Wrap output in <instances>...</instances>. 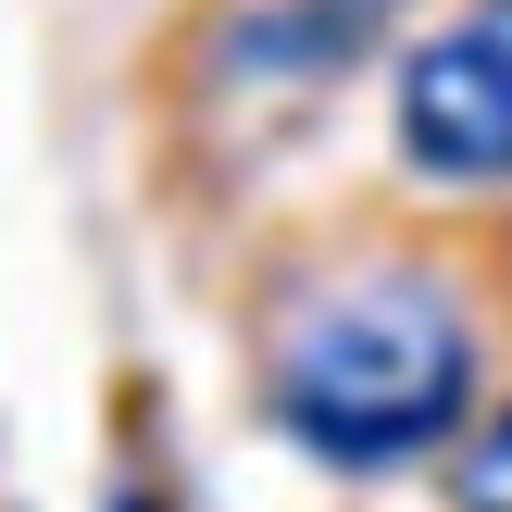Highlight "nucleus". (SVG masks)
<instances>
[{
	"label": "nucleus",
	"mask_w": 512,
	"mask_h": 512,
	"mask_svg": "<svg viewBox=\"0 0 512 512\" xmlns=\"http://www.w3.org/2000/svg\"><path fill=\"white\" fill-rule=\"evenodd\" d=\"M400 163L425 188H500L512 175V0H463L400 63Z\"/></svg>",
	"instance_id": "obj_2"
},
{
	"label": "nucleus",
	"mask_w": 512,
	"mask_h": 512,
	"mask_svg": "<svg viewBox=\"0 0 512 512\" xmlns=\"http://www.w3.org/2000/svg\"><path fill=\"white\" fill-rule=\"evenodd\" d=\"M450 500H463V512H512V400L463 438V463H450Z\"/></svg>",
	"instance_id": "obj_3"
},
{
	"label": "nucleus",
	"mask_w": 512,
	"mask_h": 512,
	"mask_svg": "<svg viewBox=\"0 0 512 512\" xmlns=\"http://www.w3.org/2000/svg\"><path fill=\"white\" fill-rule=\"evenodd\" d=\"M263 400L313 463H413L475 413V325L425 275H338L275 325Z\"/></svg>",
	"instance_id": "obj_1"
}]
</instances>
